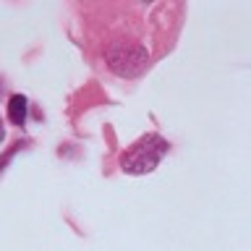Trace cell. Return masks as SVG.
<instances>
[{"mask_svg":"<svg viewBox=\"0 0 251 251\" xmlns=\"http://www.w3.org/2000/svg\"><path fill=\"white\" fill-rule=\"evenodd\" d=\"M105 63L115 76L136 78L149 66V50L136 42H113L105 50Z\"/></svg>","mask_w":251,"mask_h":251,"instance_id":"7a4b0ae2","label":"cell"},{"mask_svg":"<svg viewBox=\"0 0 251 251\" xmlns=\"http://www.w3.org/2000/svg\"><path fill=\"white\" fill-rule=\"evenodd\" d=\"M26 113H29V100L24 94H13L8 100V118L13 126H24L26 123Z\"/></svg>","mask_w":251,"mask_h":251,"instance_id":"3957f363","label":"cell"},{"mask_svg":"<svg viewBox=\"0 0 251 251\" xmlns=\"http://www.w3.org/2000/svg\"><path fill=\"white\" fill-rule=\"evenodd\" d=\"M168 152H170V144L160 133H147L121 154V170L126 176H147L162 162V157Z\"/></svg>","mask_w":251,"mask_h":251,"instance_id":"6da1fadb","label":"cell"}]
</instances>
